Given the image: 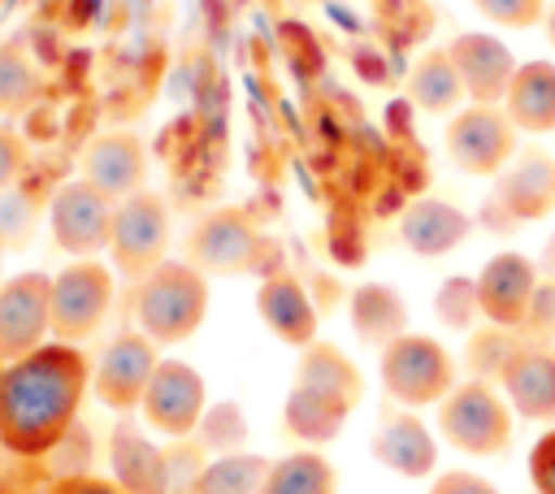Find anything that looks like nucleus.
Returning <instances> with one entry per match:
<instances>
[{
  "instance_id": "nucleus-24",
  "label": "nucleus",
  "mask_w": 555,
  "mask_h": 494,
  "mask_svg": "<svg viewBox=\"0 0 555 494\" xmlns=\"http://www.w3.org/2000/svg\"><path fill=\"white\" fill-rule=\"evenodd\" d=\"M347 316H351L356 338L377 347V351L386 342H395L399 334H408V303L386 282H360L351 290V299H347Z\"/></svg>"
},
{
  "instance_id": "nucleus-5",
  "label": "nucleus",
  "mask_w": 555,
  "mask_h": 494,
  "mask_svg": "<svg viewBox=\"0 0 555 494\" xmlns=\"http://www.w3.org/2000/svg\"><path fill=\"white\" fill-rule=\"evenodd\" d=\"M377 377L395 407H438L455 390V360L429 334H399L377 351Z\"/></svg>"
},
{
  "instance_id": "nucleus-36",
  "label": "nucleus",
  "mask_w": 555,
  "mask_h": 494,
  "mask_svg": "<svg viewBox=\"0 0 555 494\" xmlns=\"http://www.w3.org/2000/svg\"><path fill=\"white\" fill-rule=\"evenodd\" d=\"M529 485L533 494H555V429L529 446Z\"/></svg>"
},
{
  "instance_id": "nucleus-37",
  "label": "nucleus",
  "mask_w": 555,
  "mask_h": 494,
  "mask_svg": "<svg viewBox=\"0 0 555 494\" xmlns=\"http://www.w3.org/2000/svg\"><path fill=\"white\" fill-rule=\"evenodd\" d=\"M425 494H499L494 481H486L481 472H468V468H451V472H438L434 485Z\"/></svg>"
},
{
  "instance_id": "nucleus-7",
  "label": "nucleus",
  "mask_w": 555,
  "mask_h": 494,
  "mask_svg": "<svg viewBox=\"0 0 555 494\" xmlns=\"http://www.w3.org/2000/svg\"><path fill=\"white\" fill-rule=\"evenodd\" d=\"M113 312V269L104 260H69L52 273V338L82 347Z\"/></svg>"
},
{
  "instance_id": "nucleus-21",
  "label": "nucleus",
  "mask_w": 555,
  "mask_h": 494,
  "mask_svg": "<svg viewBox=\"0 0 555 494\" xmlns=\"http://www.w3.org/2000/svg\"><path fill=\"white\" fill-rule=\"evenodd\" d=\"M499 390L520 420H555V347L525 342L499 377Z\"/></svg>"
},
{
  "instance_id": "nucleus-22",
  "label": "nucleus",
  "mask_w": 555,
  "mask_h": 494,
  "mask_svg": "<svg viewBox=\"0 0 555 494\" xmlns=\"http://www.w3.org/2000/svg\"><path fill=\"white\" fill-rule=\"evenodd\" d=\"M503 108L520 134H555V61H520Z\"/></svg>"
},
{
  "instance_id": "nucleus-40",
  "label": "nucleus",
  "mask_w": 555,
  "mask_h": 494,
  "mask_svg": "<svg viewBox=\"0 0 555 494\" xmlns=\"http://www.w3.org/2000/svg\"><path fill=\"white\" fill-rule=\"evenodd\" d=\"M4 256H9V238H4V230H0V286H4Z\"/></svg>"
},
{
  "instance_id": "nucleus-1",
  "label": "nucleus",
  "mask_w": 555,
  "mask_h": 494,
  "mask_svg": "<svg viewBox=\"0 0 555 494\" xmlns=\"http://www.w3.org/2000/svg\"><path fill=\"white\" fill-rule=\"evenodd\" d=\"M91 390V364L74 342H43L39 351L0 368V446L17 459H48L74 429Z\"/></svg>"
},
{
  "instance_id": "nucleus-25",
  "label": "nucleus",
  "mask_w": 555,
  "mask_h": 494,
  "mask_svg": "<svg viewBox=\"0 0 555 494\" xmlns=\"http://www.w3.org/2000/svg\"><path fill=\"white\" fill-rule=\"evenodd\" d=\"M347 416H351L347 403H338V399H330V394H317V390H308V386H295V381H291L286 403H282V429H286L295 442H304V446H325V442H334V438L343 433Z\"/></svg>"
},
{
  "instance_id": "nucleus-23",
  "label": "nucleus",
  "mask_w": 555,
  "mask_h": 494,
  "mask_svg": "<svg viewBox=\"0 0 555 494\" xmlns=\"http://www.w3.org/2000/svg\"><path fill=\"white\" fill-rule=\"evenodd\" d=\"M295 386H308V390H317V394H330V399L347 403L351 412H356V403L364 399V377H360L356 360H351L343 347L325 342V338H317L312 347L299 351Z\"/></svg>"
},
{
  "instance_id": "nucleus-38",
  "label": "nucleus",
  "mask_w": 555,
  "mask_h": 494,
  "mask_svg": "<svg viewBox=\"0 0 555 494\" xmlns=\"http://www.w3.org/2000/svg\"><path fill=\"white\" fill-rule=\"evenodd\" d=\"M48 494H126L113 477H95V472H74V477H56L48 485Z\"/></svg>"
},
{
  "instance_id": "nucleus-33",
  "label": "nucleus",
  "mask_w": 555,
  "mask_h": 494,
  "mask_svg": "<svg viewBox=\"0 0 555 494\" xmlns=\"http://www.w3.org/2000/svg\"><path fill=\"white\" fill-rule=\"evenodd\" d=\"M473 9L499 30H529L546 17V0H473Z\"/></svg>"
},
{
  "instance_id": "nucleus-12",
  "label": "nucleus",
  "mask_w": 555,
  "mask_h": 494,
  "mask_svg": "<svg viewBox=\"0 0 555 494\" xmlns=\"http://www.w3.org/2000/svg\"><path fill=\"white\" fill-rule=\"evenodd\" d=\"M139 412H143L147 429H156V433H165L173 442L191 438L199 429L204 412H208V386L186 360H160Z\"/></svg>"
},
{
  "instance_id": "nucleus-18",
  "label": "nucleus",
  "mask_w": 555,
  "mask_h": 494,
  "mask_svg": "<svg viewBox=\"0 0 555 494\" xmlns=\"http://www.w3.org/2000/svg\"><path fill=\"white\" fill-rule=\"evenodd\" d=\"M369 451L382 468H390L395 477H408V481L434 477V468H438V442L412 407H390L377 420Z\"/></svg>"
},
{
  "instance_id": "nucleus-39",
  "label": "nucleus",
  "mask_w": 555,
  "mask_h": 494,
  "mask_svg": "<svg viewBox=\"0 0 555 494\" xmlns=\"http://www.w3.org/2000/svg\"><path fill=\"white\" fill-rule=\"evenodd\" d=\"M542 35H546V43L555 48V0L546 4V17H542Z\"/></svg>"
},
{
  "instance_id": "nucleus-8",
  "label": "nucleus",
  "mask_w": 555,
  "mask_h": 494,
  "mask_svg": "<svg viewBox=\"0 0 555 494\" xmlns=\"http://www.w3.org/2000/svg\"><path fill=\"white\" fill-rule=\"evenodd\" d=\"M113 221H117V204L104 191H95L87 178L61 182L48 199L52 243L74 260H95L100 251H108Z\"/></svg>"
},
{
  "instance_id": "nucleus-11",
  "label": "nucleus",
  "mask_w": 555,
  "mask_h": 494,
  "mask_svg": "<svg viewBox=\"0 0 555 494\" xmlns=\"http://www.w3.org/2000/svg\"><path fill=\"white\" fill-rule=\"evenodd\" d=\"M52 342V273L22 269L0 286V364Z\"/></svg>"
},
{
  "instance_id": "nucleus-2",
  "label": "nucleus",
  "mask_w": 555,
  "mask_h": 494,
  "mask_svg": "<svg viewBox=\"0 0 555 494\" xmlns=\"http://www.w3.org/2000/svg\"><path fill=\"white\" fill-rule=\"evenodd\" d=\"M134 325L156 347H178L199 334L208 316V277L191 260H165L134 282Z\"/></svg>"
},
{
  "instance_id": "nucleus-30",
  "label": "nucleus",
  "mask_w": 555,
  "mask_h": 494,
  "mask_svg": "<svg viewBox=\"0 0 555 494\" xmlns=\"http://www.w3.org/2000/svg\"><path fill=\"white\" fill-rule=\"evenodd\" d=\"M525 347V334L520 329H503V325H477L464 342V364H468V377H481V381H494L507 373V364L516 360V351Z\"/></svg>"
},
{
  "instance_id": "nucleus-35",
  "label": "nucleus",
  "mask_w": 555,
  "mask_h": 494,
  "mask_svg": "<svg viewBox=\"0 0 555 494\" xmlns=\"http://www.w3.org/2000/svg\"><path fill=\"white\" fill-rule=\"evenodd\" d=\"M22 169H26V139L0 121V195H9L17 186Z\"/></svg>"
},
{
  "instance_id": "nucleus-9",
  "label": "nucleus",
  "mask_w": 555,
  "mask_h": 494,
  "mask_svg": "<svg viewBox=\"0 0 555 494\" xmlns=\"http://www.w3.org/2000/svg\"><path fill=\"white\" fill-rule=\"evenodd\" d=\"M169 251V208L156 191H139L117 204L108 260L126 282H143Z\"/></svg>"
},
{
  "instance_id": "nucleus-15",
  "label": "nucleus",
  "mask_w": 555,
  "mask_h": 494,
  "mask_svg": "<svg viewBox=\"0 0 555 494\" xmlns=\"http://www.w3.org/2000/svg\"><path fill=\"white\" fill-rule=\"evenodd\" d=\"M82 178L113 204L147 191V147L134 130H100L82 147Z\"/></svg>"
},
{
  "instance_id": "nucleus-14",
  "label": "nucleus",
  "mask_w": 555,
  "mask_h": 494,
  "mask_svg": "<svg viewBox=\"0 0 555 494\" xmlns=\"http://www.w3.org/2000/svg\"><path fill=\"white\" fill-rule=\"evenodd\" d=\"M455 69H460V82H464V95L468 104H503L507 100V87L520 69L516 52L490 35V30H460L451 43H447Z\"/></svg>"
},
{
  "instance_id": "nucleus-32",
  "label": "nucleus",
  "mask_w": 555,
  "mask_h": 494,
  "mask_svg": "<svg viewBox=\"0 0 555 494\" xmlns=\"http://www.w3.org/2000/svg\"><path fill=\"white\" fill-rule=\"evenodd\" d=\"M195 433H199V446L230 455V451H243L247 416H243V407L234 399H221V403H208V412H204V420H199Z\"/></svg>"
},
{
  "instance_id": "nucleus-27",
  "label": "nucleus",
  "mask_w": 555,
  "mask_h": 494,
  "mask_svg": "<svg viewBox=\"0 0 555 494\" xmlns=\"http://www.w3.org/2000/svg\"><path fill=\"white\" fill-rule=\"evenodd\" d=\"M256 494H338V472L317 446H304L282 459H269V472Z\"/></svg>"
},
{
  "instance_id": "nucleus-3",
  "label": "nucleus",
  "mask_w": 555,
  "mask_h": 494,
  "mask_svg": "<svg viewBox=\"0 0 555 494\" xmlns=\"http://www.w3.org/2000/svg\"><path fill=\"white\" fill-rule=\"evenodd\" d=\"M438 433L473 459H494L512 446L516 412L494 381L468 377L455 381V390L438 403Z\"/></svg>"
},
{
  "instance_id": "nucleus-26",
  "label": "nucleus",
  "mask_w": 555,
  "mask_h": 494,
  "mask_svg": "<svg viewBox=\"0 0 555 494\" xmlns=\"http://www.w3.org/2000/svg\"><path fill=\"white\" fill-rule=\"evenodd\" d=\"M408 100L429 113V117H447V113H460V104L468 100L464 95V82H460V69L451 61L447 48H429L416 56L412 74H408Z\"/></svg>"
},
{
  "instance_id": "nucleus-16",
  "label": "nucleus",
  "mask_w": 555,
  "mask_h": 494,
  "mask_svg": "<svg viewBox=\"0 0 555 494\" xmlns=\"http://www.w3.org/2000/svg\"><path fill=\"white\" fill-rule=\"evenodd\" d=\"M490 204L512 221V225H529L555 212V152L546 147H529L520 152L499 178H494V195Z\"/></svg>"
},
{
  "instance_id": "nucleus-4",
  "label": "nucleus",
  "mask_w": 555,
  "mask_h": 494,
  "mask_svg": "<svg viewBox=\"0 0 555 494\" xmlns=\"http://www.w3.org/2000/svg\"><path fill=\"white\" fill-rule=\"evenodd\" d=\"M273 238L251 221V212L225 204L212 208L208 217L195 221L191 238H186V260L204 273V277H238V273H278L264 260L273 256Z\"/></svg>"
},
{
  "instance_id": "nucleus-34",
  "label": "nucleus",
  "mask_w": 555,
  "mask_h": 494,
  "mask_svg": "<svg viewBox=\"0 0 555 494\" xmlns=\"http://www.w3.org/2000/svg\"><path fill=\"white\" fill-rule=\"evenodd\" d=\"M520 334H525V342H533V347H555V277H542V282H538Z\"/></svg>"
},
{
  "instance_id": "nucleus-28",
  "label": "nucleus",
  "mask_w": 555,
  "mask_h": 494,
  "mask_svg": "<svg viewBox=\"0 0 555 494\" xmlns=\"http://www.w3.org/2000/svg\"><path fill=\"white\" fill-rule=\"evenodd\" d=\"M39 95H43V74L35 56L17 39H4L0 43V121L30 113Z\"/></svg>"
},
{
  "instance_id": "nucleus-17",
  "label": "nucleus",
  "mask_w": 555,
  "mask_h": 494,
  "mask_svg": "<svg viewBox=\"0 0 555 494\" xmlns=\"http://www.w3.org/2000/svg\"><path fill=\"white\" fill-rule=\"evenodd\" d=\"M256 312L264 321V329L286 342V347H312L317 342V329H321V312L308 295V286L291 273V269H278V273H264L260 286H256Z\"/></svg>"
},
{
  "instance_id": "nucleus-41",
  "label": "nucleus",
  "mask_w": 555,
  "mask_h": 494,
  "mask_svg": "<svg viewBox=\"0 0 555 494\" xmlns=\"http://www.w3.org/2000/svg\"><path fill=\"white\" fill-rule=\"evenodd\" d=\"M0 368H4V364H0Z\"/></svg>"
},
{
  "instance_id": "nucleus-20",
  "label": "nucleus",
  "mask_w": 555,
  "mask_h": 494,
  "mask_svg": "<svg viewBox=\"0 0 555 494\" xmlns=\"http://www.w3.org/2000/svg\"><path fill=\"white\" fill-rule=\"evenodd\" d=\"M468 230H473V217L442 195H421L399 212V243L421 260L451 256L468 238Z\"/></svg>"
},
{
  "instance_id": "nucleus-13",
  "label": "nucleus",
  "mask_w": 555,
  "mask_h": 494,
  "mask_svg": "<svg viewBox=\"0 0 555 494\" xmlns=\"http://www.w3.org/2000/svg\"><path fill=\"white\" fill-rule=\"evenodd\" d=\"M538 282H542V273L525 251H494L477 273L481 321L503 325V329H520L525 316H529Z\"/></svg>"
},
{
  "instance_id": "nucleus-6",
  "label": "nucleus",
  "mask_w": 555,
  "mask_h": 494,
  "mask_svg": "<svg viewBox=\"0 0 555 494\" xmlns=\"http://www.w3.org/2000/svg\"><path fill=\"white\" fill-rule=\"evenodd\" d=\"M447 156L468 178H499L520 156V130L503 104H468L442 130Z\"/></svg>"
},
{
  "instance_id": "nucleus-31",
  "label": "nucleus",
  "mask_w": 555,
  "mask_h": 494,
  "mask_svg": "<svg viewBox=\"0 0 555 494\" xmlns=\"http://www.w3.org/2000/svg\"><path fill=\"white\" fill-rule=\"evenodd\" d=\"M434 316L442 329H455V334H473L477 321H481V299H477V277H464V273H451L438 282L434 290Z\"/></svg>"
},
{
  "instance_id": "nucleus-19",
  "label": "nucleus",
  "mask_w": 555,
  "mask_h": 494,
  "mask_svg": "<svg viewBox=\"0 0 555 494\" xmlns=\"http://www.w3.org/2000/svg\"><path fill=\"white\" fill-rule=\"evenodd\" d=\"M108 472L126 494H169V451H160L130 416L108 429Z\"/></svg>"
},
{
  "instance_id": "nucleus-29",
  "label": "nucleus",
  "mask_w": 555,
  "mask_h": 494,
  "mask_svg": "<svg viewBox=\"0 0 555 494\" xmlns=\"http://www.w3.org/2000/svg\"><path fill=\"white\" fill-rule=\"evenodd\" d=\"M269 472V459L256 451H230L199 468L186 494H256Z\"/></svg>"
},
{
  "instance_id": "nucleus-10",
  "label": "nucleus",
  "mask_w": 555,
  "mask_h": 494,
  "mask_svg": "<svg viewBox=\"0 0 555 494\" xmlns=\"http://www.w3.org/2000/svg\"><path fill=\"white\" fill-rule=\"evenodd\" d=\"M160 360H165L160 347H156L143 329H126V334L108 338V347L100 351V360H95V368H91V390H95V399H100L108 412H117V416L139 412V403H143V394H147V386H152Z\"/></svg>"
}]
</instances>
